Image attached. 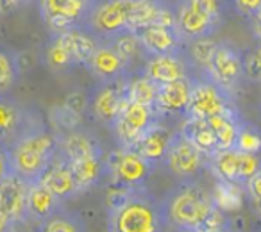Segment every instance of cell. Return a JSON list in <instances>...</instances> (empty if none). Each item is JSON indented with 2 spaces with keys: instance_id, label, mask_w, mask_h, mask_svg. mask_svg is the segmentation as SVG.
I'll list each match as a JSON object with an SVG mask.
<instances>
[{
  "instance_id": "44",
  "label": "cell",
  "mask_w": 261,
  "mask_h": 232,
  "mask_svg": "<svg viewBox=\"0 0 261 232\" xmlns=\"http://www.w3.org/2000/svg\"><path fill=\"white\" fill-rule=\"evenodd\" d=\"M179 232H193V230H179Z\"/></svg>"
},
{
  "instance_id": "39",
  "label": "cell",
  "mask_w": 261,
  "mask_h": 232,
  "mask_svg": "<svg viewBox=\"0 0 261 232\" xmlns=\"http://www.w3.org/2000/svg\"><path fill=\"white\" fill-rule=\"evenodd\" d=\"M245 191L257 206L261 207V171H257L252 179L245 184Z\"/></svg>"
},
{
  "instance_id": "23",
  "label": "cell",
  "mask_w": 261,
  "mask_h": 232,
  "mask_svg": "<svg viewBox=\"0 0 261 232\" xmlns=\"http://www.w3.org/2000/svg\"><path fill=\"white\" fill-rule=\"evenodd\" d=\"M61 200L45 188L41 182H36L29 188V200H27V214L29 220L34 221H43L50 218L54 213L61 209Z\"/></svg>"
},
{
  "instance_id": "34",
  "label": "cell",
  "mask_w": 261,
  "mask_h": 232,
  "mask_svg": "<svg viewBox=\"0 0 261 232\" xmlns=\"http://www.w3.org/2000/svg\"><path fill=\"white\" fill-rule=\"evenodd\" d=\"M236 149L242 152L249 154H259L261 152V132L252 125H247L242 122V127L236 139Z\"/></svg>"
},
{
  "instance_id": "17",
  "label": "cell",
  "mask_w": 261,
  "mask_h": 232,
  "mask_svg": "<svg viewBox=\"0 0 261 232\" xmlns=\"http://www.w3.org/2000/svg\"><path fill=\"white\" fill-rule=\"evenodd\" d=\"M193 65L190 63L186 52H175V54L150 55L143 66V73L150 80L161 86V84L174 82V80L185 79L192 75Z\"/></svg>"
},
{
  "instance_id": "36",
  "label": "cell",
  "mask_w": 261,
  "mask_h": 232,
  "mask_svg": "<svg viewBox=\"0 0 261 232\" xmlns=\"http://www.w3.org/2000/svg\"><path fill=\"white\" fill-rule=\"evenodd\" d=\"M86 105H88V98L84 93H81V91H75V93H70L68 97H66V104L65 107L68 109L70 112H73V114H83L84 111H86Z\"/></svg>"
},
{
  "instance_id": "27",
  "label": "cell",
  "mask_w": 261,
  "mask_h": 232,
  "mask_svg": "<svg viewBox=\"0 0 261 232\" xmlns=\"http://www.w3.org/2000/svg\"><path fill=\"white\" fill-rule=\"evenodd\" d=\"M45 63L54 72H66V70H72L77 66L72 52L68 50L59 33H52L50 41L45 48Z\"/></svg>"
},
{
  "instance_id": "28",
  "label": "cell",
  "mask_w": 261,
  "mask_h": 232,
  "mask_svg": "<svg viewBox=\"0 0 261 232\" xmlns=\"http://www.w3.org/2000/svg\"><path fill=\"white\" fill-rule=\"evenodd\" d=\"M20 79L18 54L13 48L0 45V95H8Z\"/></svg>"
},
{
  "instance_id": "8",
  "label": "cell",
  "mask_w": 261,
  "mask_h": 232,
  "mask_svg": "<svg viewBox=\"0 0 261 232\" xmlns=\"http://www.w3.org/2000/svg\"><path fill=\"white\" fill-rule=\"evenodd\" d=\"M38 11L50 33L83 27L95 0H36Z\"/></svg>"
},
{
  "instance_id": "21",
  "label": "cell",
  "mask_w": 261,
  "mask_h": 232,
  "mask_svg": "<svg viewBox=\"0 0 261 232\" xmlns=\"http://www.w3.org/2000/svg\"><path fill=\"white\" fill-rule=\"evenodd\" d=\"M172 134L174 132H170V129H167L161 124H156L142 136V139L136 143L135 150L143 159H147L150 164L156 166V164L163 163L165 154H167V149L170 145Z\"/></svg>"
},
{
  "instance_id": "38",
  "label": "cell",
  "mask_w": 261,
  "mask_h": 232,
  "mask_svg": "<svg viewBox=\"0 0 261 232\" xmlns=\"http://www.w3.org/2000/svg\"><path fill=\"white\" fill-rule=\"evenodd\" d=\"M13 173L11 170V156H9V147L0 143V182Z\"/></svg>"
},
{
  "instance_id": "40",
  "label": "cell",
  "mask_w": 261,
  "mask_h": 232,
  "mask_svg": "<svg viewBox=\"0 0 261 232\" xmlns=\"http://www.w3.org/2000/svg\"><path fill=\"white\" fill-rule=\"evenodd\" d=\"M33 2H36V0H0V13L8 15V13H13L23 6L33 4Z\"/></svg>"
},
{
  "instance_id": "42",
  "label": "cell",
  "mask_w": 261,
  "mask_h": 232,
  "mask_svg": "<svg viewBox=\"0 0 261 232\" xmlns=\"http://www.w3.org/2000/svg\"><path fill=\"white\" fill-rule=\"evenodd\" d=\"M13 227L15 223H11L4 214H0V232H13Z\"/></svg>"
},
{
  "instance_id": "12",
  "label": "cell",
  "mask_w": 261,
  "mask_h": 232,
  "mask_svg": "<svg viewBox=\"0 0 261 232\" xmlns=\"http://www.w3.org/2000/svg\"><path fill=\"white\" fill-rule=\"evenodd\" d=\"M29 109L9 95H0V143L11 147L22 136L40 127Z\"/></svg>"
},
{
  "instance_id": "32",
  "label": "cell",
  "mask_w": 261,
  "mask_h": 232,
  "mask_svg": "<svg viewBox=\"0 0 261 232\" xmlns=\"http://www.w3.org/2000/svg\"><path fill=\"white\" fill-rule=\"evenodd\" d=\"M215 48H217V41H213L211 38H200V40L188 41L185 45V52L188 55L190 63L195 68L204 70V72H206L207 65H210Z\"/></svg>"
},
{
  "instance_id": "35",
  "label": "cell",
  "mask_w": 261,
  "mask_h": 232,
  "mask_svg": "<svg viewBox=\"0 0 261 232\" xmlns=\"http://www.w3.org/2000/svg\"><path fill=\"white\" fill-rule=\"evenodd\" d=\"M243 70L250 82L261 84V43L243 55Z\"/></svg>"
},
{
  "instance_id": "7",
  "label": "cell",
  "mask_w": 261,
  "mask_h": 232,
  "mask_svg": "<svg viewBox=\"0 0 261 232\" xmlns=\"http://www.w3.org/2000/svg\"><path fill=\"white\" fill-rule=\"evenodd\" d=\"M161 114L156 107L138 102L127 100L122 112L118 114L116 122L113 124V132L118 139L120 147L123 149H135L142 136L149 131L152 125L160 124Z\"/></svg>"
},
{
  "instance_id": "37",
  "label": "cell",
  "mask_w": 261,
  "mask_h": 232,
  "mask_svg": "<svg viewBox=\"0 0 261 232\" xmlns=\"http://www.w3.org/2000/svg\"><path fill=\"white\" fill-rule=\"evenodd\" d=\"M231 4L238 15L250 18L261 8V0H231Z\"/></svg>"
},
{
  "instance_id": "13",
  "label": "cell",
  "mask_w": 261,
  "mask_h": 232,
  "mask_svg": "<svg viewBox=\"0 0 261 232\" xmlns=\"http://www.w3.org/2000/svg\"><path fill=\"white\" fill-rule=\"evenodd\" d=\"M127 79L118 80V82H98L91 95V111L95 118L108 127H113L123 105L127 104Z\"/></svg>"
},
{
  "instance_id": "3",
  "label": "cell",
  "mask_w": 261,
  "mask_h": 232,
  "mask_svg": "<svg viewBox=\"0 0 261 232\" xmlns=\"http://www.w3.org/2000/svg\"><path fill=\"white\" fill-rule=\"evenodd\" d=\"M59 139L43 125L33 129L9 147L11 170L29 186L41 181L43 173L58 156Z\"/></svg>"
},
{
  "instance_id": "30",
  "label": "cell",
  "mask_w": 261,
  "mask_h": 232,
  "mask_svg": "<svg viewBox=\"0 0 261 232\" xmlns=\"http://www.w3.org/2000/svg\"><path fill=\"white\" fill-rule=\"evenodd\" d=\"M38 232H86V225L81 216L61 207L58 213L41 221Z\"/></svg>"
},
{
  "instance_id": "4",
  "label": "cell",
  "mask_w": 261,
  "mask_h": 232,
  "mask_svg": "<svg viewBox=\"0 0 261 232\" xmlns=\"http://www.w3.org/2000/svg\"><path fill=\"white\" fill-rule=\"evenodd\" d=\"M175 25L185 43L211 38L222 25V0H179L174 6Z\"/></svg>"
},
{
  "instance_id": "6",
  "label": "cell",
  "mask_w": 261,
  "mask_h": 232,
  "mask_svg": "<svg viewBox=\"0 0 261 232\" xmlns=\"http://www.w3.org/2000/svg\"><path fill=\"white\" fill-rule=\"evenodd\" d=\"M154 164L143 159L135 149H123L106 156V175L116 188H142L145 186Z\"/></svg>"
},
{
  "instance_id": "25",
  "label": "cell",
  "mask_w": 261,
  "mask_h": 232,
  "mask_svg": "<svg viewBox=\"0 0 261 232\" xmlns=\"http://www.w3.org/2000/svg\"><path fill=\"white\" fill-rule=\"evenodd\" d=\"M207 124L215 131L218 143V150H229L236 149V139H238V132L242 127V120H240L238 111H227L222 114H215L207 118Z\"/></svg>"
},
{
  "instance_id": "41",
  "label": "cell",
  "mask_w": 261,
  "mask_h": 232,
  "mask_svg": "<svg viewBox=\"0 0 261 232\" xmlns=\"http://www.w3.org/2000/svg\"><path fill=\"white\" fill-rule=\"evenodd\" d=\"M249 25H250V31H252L254 38L261 43V8L249 18Z\"/></svg>"
},
{
  "instance_id": "19",
  "label": "cell",
  "mask_w": 261,
  "mask_h": 232,
  "mask_svg": "<svg viewBox=\"0 0 261 232\" xmlns=\"http://www.w3.org/2000/svg\"><path fill=\"white\" fill-rule=\"evenodd\" d=\"M40 182L47 189H50L61 202H65V200L75 196L77 193H81L75 177H73L72 168H70L68 161L61 156L59 150H58V156L54 157V161L47 168V171L43 173Z\"/></svg>"
},
{
  "instance_id": "14",
  "label": "cell",
  "mask_w": 261,
  "mask_h": 232,
  "mask_svg": "<svg viewBox=\"0 0 261 232\" xmlns=\"http://www.w3.org/2000/svg\"><path fill=\"white\" fill-rule=\"evenodd\" d=\"M135 33L147 57L185 50V40L179 34L177 25H172V23H150L136 29Z\"/></svg>"
},
{
  "instance_id": "43",
  "label": "cell",
  "mask_w": 261,
  "mask_h": 232,
  "mask_svg": "<svg viewBox=\"0 0 261 232\" xmlns=\"http://www.w3.org/2000/svg\"><path fill=\"white\" fill-rule=\"evenodd\" d=\"M213 232H227V230H213Z\"/></svg>"
},
{
  "instance_id": "2",
  "label": "cell",
  "mask_w": 261,
  "mask_h": 232,
  "mask_svg": "<svg viewBox=\"0 0 261 232\" xmlns=\"http://www.w3.org/2000/svg\"><path fill=\"white\" fill-rule=\"evenodd\" d=\"M163 204L168 225L175 227L177 230L193 232L200 230L204 221L217 207L213 193L207 191L195 179L179 182L167 193Z\"/></svg>"
},
{
  "instance_id": "24",
  "label": "cell",
  "mask_w": 261,
  "mask_h": 232,
  "mask_svg": "<svg viewBox=\"0 0 261 232\" xmlns=\"http://www.w3.org/2000/svg\"><path fill=\"white\" fill-rule=\"evenodd\" d=\"M179 131H181L207 159H210L215 152H218L217 136H215V131L211 129V125L207 124V120L186 116L185 124H182V127L179 129Z\"/></svg>"
},
{
  "instance_id": "29",
  "label": "cell",
  "mask_w": 261,
  "mask_h": 232,
  "mask_svg": "<svg viewBox=\"0 0 261 232\" xmlns=\"http://www.w3.org/2000/svg\"><path fill=\"white\" fill-rule=\"evenodd\" d=\"M125 86H127V100L156 107L158 88L160 86L154 80H150L143 72L136 77H129Z\"/></svg>"
},
{
  "instance_id": "18",
  "label": "cell",
  "mask_w": 261,
  "mask_h": 232,
  "mask_svg": "<svg viewBox=\"0 0 261 232\" xmlns=\"http://www.w3.org/2000/svg\"><path fill=\"white\" fill-rule=\"evenodd\" d=\"M193 77H185V79L174 80V82L161 84L158 88L156 109L161 116L165 114H182L186 116L192 98Z\"/></svg>"
},
{
  "instance_id": "33",
  "label": "cell",
  "mask_w": 261,
  "mask_h": 232,
  "mask_svg": "<svg viewBox=\"0 0 261 232\" xmlns=\"http://www.w3.org/2000/svg\"><path fill=\"white\" fill-rule=\"evenodd\" d=\"M109 43L116 48V52H118V54L122 55L129 65H133L135 59L143 54L142 43H140V40H138V36H136L135 31H127V33L120 34L118 38H115V40L109 41Z\"/></svg>"
},
{
  "instance_id": "9",
  "label": "cell",
  "mask_w": 261,
  "mask_h": 232,
  "mask_svg": "<svg viewBox=\"0 0 261 232\" xmlns=\"http://www.w3.org/2000/svg\"><path fill=\"white\" fill-rule=\"evenodd\" d=\"M206 161L207 157L181 131L172 134L163 163L174 177H177L179 181L195 179L206 166Z\"/></svg>"
},
{
  "instance_id": "15",
  "label": "cell",
  "mask_w": 261,
  "mask_h": 232,
  "mask_svg": "<svg viewBox=\"0 0 261 232\" xmlns=\"http://www.w3.org/2000/svg\"><path fill=\"white\" fill-rule=\"evenodd\" d=\"M29 188L31 186L15 173L0 182V214H4L11 223L20 225L29 220L27 214Z\"/></svg>"
},
{
  "instance_id": "11",
  "label": "cell",
  "mask_w": 261,
  "mask_h": 232,
  "mask_svg": "<svg viewBox=\"0 0 261 232\" xmlns=\"http://www.w3.org/2000/svg\"><path fill=\"white\" fill-rule=\"evenodd\" d=\"M206 75L213 82H217L222 90L231 93L240 80L245 77L243 70V54L231 43H217L211 61L206 68Z\"/></svg>"
},
{
  "instance_id": "31",
  "label": "cell",
  "mask_w": 261,
  "mask_h": 232,
  "mask_svg": "<svg viewBox=\"0 0 261 232\" xmlns=\"http://www.w3.org/2000/svg\"><path fill=\"white\" fill-rule=\"evenodd\" d=\"M213 200H215V206L224 211V213L238 211L242 207V200H243V186L227 181H218L217 179Z\"/></svg>"
},
{
  "instance_id": "20",
  "label": "cell",
  "mask_w": 261,
  "mask_h": 232,
  "mask_svg": "<svg viewBox=\"0 0 261 232\" xmlns=\"http://www.w3.org/2000/svg\"><path fill=\"white\" fill-rule=\"evenodd\" d=\"M59 139V152L66 161L81 159V157L93 156V154H104L102 145L95 136L84 131L70 129L66 134L58 136Z\"/></svg>"
},
{
  "instance_id": "22",
  "label": "cell",
  "mask_w": 261,
  "mask_h": 232,
  "mask_svg": "<svg viewBox=\"0 0 261 232\" xmlns=\"http://www.w3.org/2000/svg\"><path fill=\"white\" fill-rule=\"evenodd\" d=\"M73 171V177L79 186V191L97 186L106 175V156L104 154H93V156L81 157V159L68 161Z\"/></svg>"
},
{
  "instance_id": "10",
  "label": "cell",
  "mask_w": 261,
  "mask_h": 232,
  "mask_svg": "<svg viewBox=\"0 0 261 232\" xmlns=\"http://www.w3.org/2000/svg\"><path fill=\"white\" fill-rule=\"evenodd\" d=\"M234 109L236 107L231 102V93L222 90L207 75L204 79H193L192 98H190L186 116L207 120V118H211L215 114L234 111Z\"/></svg>"
},
{
  "instance_id": "1",
  "label": "cell",
  "mask_w": 261,
  "mask_h": 232,
  "mask_svg": "<svg viewBox=\"0 0 261 232\" xmlns=\"http://www.w3.org/2000/svg\"><path fill=\"white\" fill-rule=\"evenodd\" d=\"M167 213L145 186L116 188L108 200V232H163Z\"/></svg>"
},
{
  "instance_id": "16",
  "label": "cell",
  "mask_w": 261,
  "mask_h": 232,
  "mask_svg": "<svg viewBox=\"0 0 261 232\" xmlns=\"http://www.w3.org/2000/svg\"><path fill=\"white\" fill-rule=\"evenodd\" d=\"M86 68L98 82H118L129 77L130 65L116 52L111 43H98Z\"/></svg>"
},
{
  "instance_id": "5",
  "label": "cell",
  "mask_w": 261,
  "mask_h": 232,
  "mask_svg": "<svg viewBox=\"0 0 261 232\" xmlns=\"http://www.w3.org/2000/svg\"><path fill=\"white\" fill-rule=\"evenodd\" d=\"M133 4L135 0H95L83 27L100 43H109L120 34L130 31Z\"/></svg>"
},
{
  "instance_id": "26",
  "label": "cell",
  "mask_w": 261,
  "mask_h": 232,
  "mask_svg": "<svg viewBox=\"0 0 261 232\" xmlns=\"http://www.w3.org/2000/svg\"><path fill=\"white\" fill-rule=\"evenodd\" d=\"M211 171L218 181H227L238 184V164H240V150H218L207 159Z\"/></svg>"
}]
</instances>
